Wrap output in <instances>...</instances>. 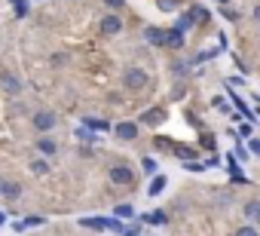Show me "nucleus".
<instances>
[{"label": "nucleus", "mask_w": 260, "mask_h": 236, "mask_svg": "<svg viewBox=\"0 0 260 236\" xmlns=\"http://www.w3.org/2000/svg\"><path fill=\"white\" fill-rule=\"evenodd\" d=\"M245 218H248L251 224H260V199L245 202Z\"/></svg>", "instance_id": "9d476101"}, {"label": "nucleus", "mask_w": 260, "mask_h": 236, "mask_svg": "<svg viewBox=\"0 0 260 236\" xmlns=\"http://www.w3.org/2000/svg\"><path fill=\"white\" fill-rule=\"evenodd\" d=\"M125 236H138V230H125Z\"/></svg>", "instance_id": "cd10ccee"}, {"label": "nucleus", "mask_w": 260, "mask_h": 236, "mask_svg": "<svg viewBox=\"0 0 260 236\" xmlns=\"http://www.w3.org/2000/svg\"><path fill=\"white\" fill-rule=\"evenodd\" d=\"M184 169H187V172H202L205 166H202V163H193V160H187V166H184Z\"/></svg>", "instance_id": "5701e85b"}, {"label": "nucleus", "mask_w": 260, "mask_h": 236, "mask_svg": "<svg viewBox=\"0 0 260 236\" xmlns=\"http://www.w3.org/2000/svg\"><path fill=\"white\" fill-rule=\"evenodd\" d=\"M22 187L16 181H7V178H0V196H7V199H19Z\"/></svg>", "instance_id": "39448f33"}, {"label": "nucleus", "mask_w": 260, "mask_h": 236, "mask_svg": "<svg viewBox=\"0 0 260 236\" xmlns=\"http://www.w3.org/2000/svg\"><path fill=\"white\" fill-rule=\"evenodd\" d=\"M101 31H104V34H119V31H122L119 16H104V19H101Z\"/></svg>", "instance_id": "423d86ee"}, {"label": "nucleus", "mask_w": 260, "mask_h": 236, "mask_svg": "<svg viewBox=\"0 0 260 236\" xmlns=\"http://www.w3.org/2000/svg\"><path fill=\"white\" fill-rule=\"evenodd\" d=\"M236 236H257V230H254V227H242Z\"/></svg>", "instance_id": "b1692460"}, {"label": "nucleus", "mask_w": 260, "mask_h": 236, "mask_svg": "<svg viewBox=\"0 0 260 236\" xmlns=\"http://www.w3.org/2000/svg\"><path fill=\"white\" fill-rule=\"evenodd\" d=\"M34 224H43V218H40V215H31L25 224H19V230H22V227H34Z\"/></svg>", "instance_id": "412c9836"}, {"label": "nucleus", "mask_w": 260, "mask_h": 236, "mask_svg": "<svg viewBox=\"0 0 260 236\" xmlns=\"http://www.w3.org/2000/svg\"><path fill=\"white\" fill-rule=\"evenodd\" d=\"M110 181L113 184H132V169L128 166H113L110 169Z\"/></svg>", "instance_id": "20e7f679"}, {"label": "nucleus", "mask_w": 260, "mask_h": 236, "mask_svg": "<svg viewBox=\"0 0 260 236\" xmlns=\"http://www.w3.org/2000/svg\"><path fill=\"white\" fill-rule=\"evenodd\" d=\"M113 215H116V218H132V215H135V209H132V205H116V212H113Z\"/></svg>", "instance_id": "2eb2a0df"}, {"label": "nucleus", "mask_w": 260, "mask_h": 236, "mask_svg": "<svg viewBox=\"0 0 260 236\" xmlns=\"http://www.w3.org/2000/svg\"><path fill=\"white\" fill-rule=\"evenodd\" d=\"M86 126H89V129H107V123H104V120H95V116H89Z\"/></svg>", "instance_id": "a211bd4d"}, {"label": "nucleus", "mask_w": 260, "mask_h": 236, "mask_svg": "<svg viewBox=\"0 0 260 236\" xmlns=\"http://www.w3.org/2000/svg\"><path fill=\"white\" fill-rule=\"evenodd\" d=\"M34 126H37L40 132H49V129L55 126V113H49V110H40V113H34Z\"/></svg>", "instance_id": "7ed1b4c3"}, {"label": "nucleus", "mask_w": 260, "mask_h": 236, "mask_svg": "<svg viewBox=\"0 0 260 236\" xmlns=\"http://www.w3.org/2000/svg\"><path fill=\"white\" fill-rule=\"evenodd\" d=\"M116 135H119L122 141H132V138L138 135V126H135V123H119V126H116Z\"/></svg>", "instance_id": "6e6552de"}, {"label": "nucleus", "mask_w": 260, "mask_h": 236, "mask_svg": "<svg viewBox=\"0 0 260 236\" xmlns=\"http://www.w3.org/2000/svg\"><path fill=\"white\" fill-rule=\"evenodd\" d=\"M144 172H147V175H153V172H156V160L144 157Z\"/></svg>", "instance_id": "aec40b11"}, {"label": "nucleus", "mask_w": 260, "mask_h": 236, "mask_svg": "<svg viewBox=\"0 0 260 236\" xmlns=\"http://www.w3.org/2000/svg\"><path fill=\"white\" fill-rule=\"evenodd\" d=\"M233 104H236V107H239V110L245 113V120H251V110H248V104H245V101H242L239 95H233Z\"/></svg>", "instance_id": "dca6fc26"}, {"label": "nucleus", "mask_w": 260, "mask_h": 236, "mask_svg": "<svg viewBox=\"0 0 260 236\" xmlns=\"http://www.w3.org/2000/svg\"><path fill=\"white\" fill-rule=\"evenodd\" d=\"M104 4H107V7H113V10H119V7H122V0H104Z\"/></svg>", "instance_id": "a878e982"}, {"label": "nucleus", "mask_w": 260, "mask_h": 236, "mask_svg": "<svg viewBox=\"0 0 260 236\" xmlns=\"http://www.w3.org/2000/svg\"><path fill=\"white\" fill-rule=\"evenodd\" d=\"M0 89H4L7 95H19L22 92V80L10 71H0Z\"/></svg>", "instance_id": "f03ea898"}, {"label": "nucleus", "mask_w": 260, "mask_h": 236, "mask_svg": "<svg viewBox=\"0 0 260 236\" xmlns=\"http://www.w3.org/2000/svg\"><path fill=\"white\" fill-rule=\"evenodd\" d=\"M31 169H34L37 175H46V172H49V166H46L43 160H34V166H31Z\"/></svg>", "instance_id": "6ab92c4d"}, {"label": "nucleus", "mask_w": 260, "mask_h": 236, "mask_svg": "<svg viewBox=\"0 0 260 236\" xmlns=\"http://www.w3.org/2000/svg\"><path fill=\"white\" fill-rule=\"evenodd\" d=\"M166 46H172V49H181V46H184V37H181V31H166Z\"/></svg>", "instance_id": "9b49d317"}, {"label": "nucleus", "mask_w": 260, "mask_h": 236, "mask_svg": "<svg viewBox=\"0 0 260 236\" xmlns=\"http://www.w3.org/2000/svg\"><path fill=\"white\" fill-rule=\"evenodd\" d=\"M248 144H251V151H254V154H257V157H260V138H251V141H248Z\"/></svg>", "instance_id": "393cba45"}, {"label": "nucleus", "mask_w": 260, "mask_h": 236, "mask_svg": "<svg viewBox=\"0 0 260 236\" xmlns=\"http://www.w3.org/2000/svg\"><path fill=\"white\" fill-rule=\"evenodd\" d=\"M162 116H166V113H162L159 107H153V110H144V113H141V123H147V126H159V123H162Z\"/></svg>", "instance_id": "0eeeda50"}, {"label": "nucleus", "mask_w": 260, "mask_h": 236, "mask_svg": "<svg viewBox=\"0 0 260 236\" xmlns=\"http://www.w3.org/2000/svg\"><path fill=\"white\" fill-rule=\"evenodd\" d=\"M254 22H257V25H260V4H257V7H254Z\"/></svg>", "instance_id": "bb28decb"}, {"label": "nucleus", "mask_w": 260, "mask_h": 236, "mask_svg": "<svg viewBox=\"0 0 260 236\" xmlns=\"http://www.w3.org/2000/svg\"><path fill=\"white\" fill-rule=\"evenodd\" d=\"M37 151L49 157V154H55V141H52V138H40V141H37Z\"/></svg>", "instance_id": "ddd939ff"}, {"label": "nucleus", "mask_w": 260, "mask_h": 236, "mask_svg": "<svg viewBox=\"0 0 260 236\" xmlns=\"http://www.w3.org/2000/svg\"><path fill=\"white\" fill-rule=\"evenodd\" d=\"M144 221L147 224H166L169 218H166V212H150V215H144Z\"/></svg>", "instance_id": "4468645a"}, {"label": "nucleus", "mask_w": 260, "mask_h": 236, "mask_svg": "<svg viewBox=\"0 0 260 236\" xmlns=\"http://www.w3.org/2000/svg\"><path fill=\"white\" fill-rule=\"evenodd\" d=\"M144 37H147L150 46H166V31H159V28H147Z\"/></svg>", "instance_id": "1a4fd4ad"}, {"label": "nucleus", "mask_w": 260, "mask_h": 236, "mask_svg": "<svg viewBox=\"0 0 260 236\" xmlns=\"http://www.w3.org/2000/svg\"><path fill=\"white\" fill-rule=\"evenodd\" d=\"M175 154H178L181 160H190V157H193V151H190V148H175Z\"/></svg>", "instance_id": "4be33fe9"}, {"label": "nucleus", "mask_w": 260, "mask_h": 236, "mask_svg": "<svg viewBox=\"0 0 260 236\" xmlns=\"http://www.w3.org/2000/svg\"><path fill=\"white\" fill-rule=\"evenodd\" d=\"M162 190H166V175H156V178L150 181V190H147V193H150V196H159Z\"/></svg>", "instance_id": "f8f14e48"}, {"label": "nucleus", "mask_w": 260, "mask_h": 236, "mask_svg": "<svg viewBox=\"0 0 260 236\" xmlns=\"http://www.w3.org/2000/svg\"><path fill=\"white\" fill-rule=\"evenodd\" d=\"M122 83H125L128 89H144V86H147V71H141V68H128V71L122 74Z\"/></svg>", "instance_id": "f257e3e1"}, {"label": "nucleus", "mask_w": 260, "mask_h": 236, "mask_svg": "<svg viewBox=\"0 0 260 236\" xmlns=\"http://www.w3.org/2000/svg\"><path fill=\"white\" fill-rule=\"evenodd\" d=\"M190 25H193V16H181V19H178V28H175V31H187Z\"/></svg>", "instance_id": "f3484780"}, {"label": "nucleus", "mask_w": 260, "mask_h": 236, "mask_svg": "<svg viewBox=\"0 0 260 236\" xmlns=\"http://www.w3.org/2000/svg\"><path fill=\"white\" fill-rule=\"evenodd\" d=\"M4 218H7V215H4V212H0V224H4Z\"/></svg>", "instance_id": "c85d7f7f"}]
</instances>
